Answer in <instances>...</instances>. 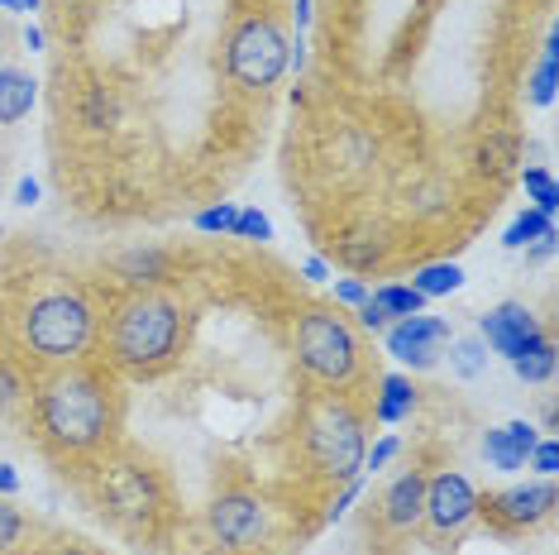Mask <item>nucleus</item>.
Listing matches in <instances>:
<instances>
[{
	"label": "nucleus",
	"mask_w": 559,
	"mask_h": 555,
	"mask_svg": "<svg viewBox=\"0 0 559 555\" xmlns=\"http://www.w3.org/2000/svg\"><path fill=\"white\" fill-rule=\"evenodd\" d=\"M34 416H39L44 440H53L58 450H96L110 436L116 408H110V388L96 374L62 369L39 388Z\"/></svg>",
	"instance_id": "f257e3e1"
},
{
	"label": "nucleus",
	"mask_w": 559,
	"mask_h": 555,
	"mask_svg": "<svg viewBox=\"0 0 559 555\" xmlns=\"http://www.w3.org/2000/svg\"><path fill=\"white\" fill-rule=\"evenodd\" d=\"M177 345H182V307L163 293H134L130 302H120L116 321H110V364L130 374H154L163 369Z\"/></svg>",
	"instance_id": "f03ea898"
},
{
	"label": "nucleus",
	"mask_w": 559,
	"mask_h": 555,
	"mask_svg": "<svg viewBox=\"0 0 559 555\" xmlns=\"http://www.w3.org/2000/svg\"><path fill=\"white\" fill-rule=\"evenodd\" d=\"M92 307L78 293H44L24 307L20 317V340L29 355L44 364H68L92 345Z\"/></svg>",
	"instance_id": "7ed1b4c3"
},
{
	"label": "nucleus",
	"mask_w": 559,
	"mask_h": 555,
	"mask_svg": "<svg viewBox=\"0 0 559 555\" xmlns=\"http://www.w3.org/2000/svg\"><path fill=\"white\" fill-rule=\"evenodd\" d=\"M287 34L277 29L273 15H249L235 24L225 39V72L245 86V92H269L287 72Z\"/></svg>",
	"instance_id": "20e7f679"
},
{
	"label": "nucleus",
	"mask_w": 559,
	"mask_h": 555,
	"mask_svg": "<svg viewBox=\"0 0 559 555\" xmlns=\"http://www.w3.org/2000/svg\"><path fill=\"white\" fill-rule=\"evenodd\" d=\"M297 359L301 369L321 383H345L359 364V345H354V331L340 311L330 307H311L297 317Z\"/></svg>",
	"instance_id": "39448f33"
},
{
	"label": "nucleus",
	"mask_w": 559,
	"mask_h": 555,
	"mask_svg": "<svg viewBox=\"0 0 559 555\" xmlns=\"http://www.w3.org/2000/svg\"><path fill=\"white\" fill-rule=\"evenodd\" d=\"M307 456H311L316 470L340 479V484L354 479V474H364V426H359V416L335 408V402H325V408L307 422Z\"/></svg>",
	"instance_id": "423d86ee"
},
{
	"label": "nucleus",
	"mask_w": 559,
	"mask_h": 555,
	"mask_svg": "<svg viewBox=\"0 0 559 555\" xmlns=\"http://www.w3.org/2000/svg\"><path fill=\"white\" fill-rule=\"evenodd\" d=\"M206 522H211V532L225 541V546H235V551H249V546H259L263 532H269V508H263L259 498H249V494H221L206 508Z\"/></svg>",
	"instance_id": "0eeeda50"
},
{
	"label": "nucleus",
	"mask_w": 559,
	"mask_h": 555,
	"mask_svg": "<svg viewBox=\"0 0 559 555\" xmlns=\"http://www.w3.org/2000/svg\"><path fill=\"white\" fill-rule=\"evenodd\" d=\"M388 355L392 359H402V364H412V369H436V359H440V350L450 345V321H440V317H402L397 326H388Z\"/></svg>",
	"instance_id": "6e6552de"
},
{
	"label": "nucleus",
	"mask_w": 559,
	"mask_h": 555,
	"mask_svg": "<svg viewBox=\"0 0 559 555\" xmlns=\"http://www.w3.org/2000/svg\"><path fill=\"white\" fill-rule=\"evenodd\" d=\"M550 508H555L550 479H540V484H521V488H502V494L478 498V512L492 517V522L507 527V532H521V527L545 522V517H550Z\"/></svg>",
	"instance_id": "1a4fd4ad"
},
{
	"label": "nucleus",
	"mask_w": 559,
	"mask_h": 555,
	"mask_svg": "<svg viewBox=\"0 0 559 555\" xmlns=\"http://www.w3.org/2000/svg\"><path fill=\"white\" fill-rule=\"evenodd\" d=\"M540 335L545 331H540L536 311H531L526 302H502V307H492L488 317H478V340L502 359H516L521 350H526L531 340H540Z\"/></svg>",
	"instance_id": "9d476101"
},
{
	"label": "nucleus",
	"mask_w": 559,
	"mask_h": 555,
	"mask_svg": "<svg viewBox=\"0 0 559 555\" xmlns=\"http://www.w3.org/2000/svg\"><path fill=\"white\" fill-rule=\"evenodd\" d=\"M100 503H106L100 512H110L116 522L139 527L154 512V479L144 470H134V464H120V470H110L100 479Z\"/></svg>",
	"instance_id": "9b49d317"
},
{
	"label": "nucleus",
	"mask_w": 559,
	"mask_h": 555,
	"mask_svg": "<svg viewBox=\"0 0 559 555\" xmlns=\"http://www.w3.org/2000/svg\"><path fill=\"white\" fill-rule=\"evenodd\" d=\"M474 512H478V494H474V484H468L464 474L444 470V474H436L426 484V517H430L436 532H460Z\"/></svg>",
	"instance_id": "f8f14e48"
},
{
	"label": "nucleus",
	"mask_w": 559,
	"mask_h": 555,
	"mask_svg": "<svg viewBox=\"0 0 559 555\" xmlns=\"http://www.w3.org/2000/svg\"><path fill=\"white\" fill-rule=\"evenodd\" d=\"M536 440L540 436L531 422H507V426H492V432L483 436V456H488L492 470H521Z\"/></svg>",
	"instance_id": "ddd939ff"
},
{
	"label": "nucleus",
	"mask_w": 559,
	"mask_h": 555,
	"mask_svg": "<svg viewBox=\"0 0 559 555\" xmlns=\"http://www.w3.org/2000/svg\"><path fill=\"white\" fill-rule=\"evenodd\" d=\"M426 517V479L416 474V470H406L392 479V488L383 494V522L388 527H416Z\"/></svg>",
	"instance_id": "4468645a"
},
{
	"label": "nucleus",
	"mask_w": 559,
	"mask_h": 555,
	"mask_svg": "<svg viewBox=\"0 0 559 555\" xmlns=\"http://www.w3.org/2000/svg\"><path fill=\"white\" fill-rule=\"evenodd\" d=\"M39 101V82L24 68H0V125H15L34 110Z\"/></svg>",
	"instance_id": "2eb2a0df"
},
{
	"label": "nucleus",
	"mask_w": 559,
	"mask_h": 555,
	"mask_svg": "<svg viewBox=\"0 0 559 555\" xmlns=\"http://www.w3.org/2000/svg\"><path fill=\"white\" fill-rule=\"evenodd\" d=\"M555 364H559L555 340H550V335H540V340H531V345L512 359V369H516L521 383H550V378H555Z\"/></svg>",
	"instance_id": "dca6fc26"
},
{
	"label": "nucleus",
	"mask_w": 559,
	"mask_h": 555,
	"mask_svg": "<svg viewBox=\"0 0 559 555\" xmlns=\"http://www.w3.org/2000/svg\"><path fill=\"white\" fill-rule=\"evenodd\" d=\"M412 408H416V388H412V378L388 374V378H383V393H378L373 416L392 426V422H402V416H412Z\"/></svg>",
	"instance_id": "f3484780"
},
{
	"label": "nucleus",
	"mask_w": 559,
	"mask_h": 555,
	"mask_svg": "<svg viewBox=\"0 0 559 555\" xmlns=\"http://www.w3.org/2000/svg\"><path fill=\"white\" fill-rule=\"evenodd\" d=\"M412 287L426 302L430 297H450V293H460V287H464V269H460V263H426V269L412 278Z\"/></svg>",
	"instance_id": "a211bd4d"
},
{
	"label": "nucleus",
	"mask_w": 559,
	"mask_h": 555,
	"mask_svg": "<svg viewBox=\"0 0 559 555\" xmlns=\"http://www.w3.org/2000/svg\"><path fill=\"white\" fill-rule=\"evenodd\" d=\"M34 536V522L10 498H0V555H20Z\"/></svg>",
	"instance_id": "6ab92c4d"
},
{
	"label": "nucleus",
	"mask_w": 559,
	"mask_h": 555,
	"mask_svg": "<svg viewBox=\"0 0 559 555\" xmlns=\"http://www.w3.org/2000/svg\"><path fill=\"white\" fill-rule=\"evenodd\" d=\"M450 364L460 378H478L488 369V345L478 335H464V340H450Z\"/></svg>",
	"instance_id": "aec40b11"
},
{
	"label": "nucleus",
	"mask_w": 559,
	"mask_h": 555,
	"mask_svg": "<svg viewBox=\"0 0 559 555\" xmlns=\"http://www.w3.org/2000/svg\"><path fill=\"white\" fill-rule=\"evenodd\" d=\"M550 231H555L550 216H540V211H521V216L507 225L502 245H507V249H526V245H536V239H545Z\"/></svg>",
	"instance_id": "412c9836"
},
{
	"label": "nucleus",
	"mask_w": 559,
	"mask_h": 555,
	"mask_svg": "<svg viewBox=\"0 0 559 555\" xmlns=\"http://www.w3.org/2000/svg\"><path fill=\"white\" fill-rule=\"evenodd\" d=\"M373 302L388 311V317H416V311H426V297L416 293V287H402V283H392V287H378Z\"/></svg>",
	"instance_id": "4be33fe9"
},
{
	"label": "nucleus",
	"mask_w": 559,
	"mask_h": 555,
	"mask_svg": "<svg viewBox=\"0 0 559 555\" xmlns=\"http://www.w3.org/2000/svg\"><path fill=\"white\" fill-rule=\"evenodd\" d=\"M521 182H526V192L536 197L540 216H555V211H559V187L550 178V168H526V173H521Z\"/></svg>",
	"instance_id": "5701e85b"
},
{
	"label": "nucleus",
	"mask_w": 559,
	"mask_h": 555,
	"mask_svg": "<svg viewBox=\"0 0 559 555\" xmlns=\"http://www.w3.org/2000/svg\"><path fill=\"white\" fill-rule=\"evenodd\" d=\"M110 120H116V96H110L106 86H92V92H86V106H82V125L86 130H106Z\"/></svg>",
	"instance_id": "b1692460"
},
{
	"label": "nucleus",
	"mask_w": 559,
	"mask_h": 555,
	"mask_svg": "<svg viewBox=\"0 0 559 555\" xmlns=\"http://www.w3.org/2000/svg\"><path fill=\"white\" fill-rule=\"evenodd\" d=\"M24 398H29V388H24V374L15 369V364H5V359H0V416H5V412H15Z\"/></svg>",
	"instance_id": "393cba45"
},
{
	"label": "nucleus",
	"mask_w": 559,
	"mask_h": 555,
	"mask_svg": "<svg viewBox=\"0 0 559 555\" xmlns=\"http://www.w3.org/2000/svg\"><path fill=\"white\" fill-rule=\"evenodd\" d=\"M531 101H536V106H550L555 101V39L545 44V54H540L536 82H531Z\"/></svg>",
	"instance_id": "a878e982"
},
{
	"label": "nucleus",
	"mask_w": 559,
	"mask_h": 555,
	"mask_svg": "<svg viewBox=\"0 0 559 555\" xmlns=\"http://www.w3.org/2000/svg\"><path fill=\"white\" fill-rule=\"evenodd\" d=\"M230 235H239V239H259V245H263V239H273V221L263 216L259 206H245V211L235 216V231H230Z\"/></svg>",
	"instance_id": "bb28decb"
},
{
	"label": "nucleus",
	"mask_w": 559,
	"mask_h": 555,
	"mask_svg": "<svg viewBox=\"0 0 559 555\" xmlns=\"http://www.w3.org/2000/svg\"><path fill=\"white\" fill-rule=\"evenodd\" d=\"M158 269H163L158 249H148V255H130V259L120 263V273L130 278V283H158Z\"/></svg>",
	"instance_id": "cd10ccee"
},
{
	"label": "nucleus",
	"mask_w": 559,
	"mask_h": 555,
	"mask_svg": "<svg viewBox=\"0 0 559 555\" xmlns=\"http://www.w3.org/2000/svg\"><path fill=\"white\" fill-rule=\"evenodd\" d=\"M235 216H239V206H230V201H221V206H206L197 216V231H206V235H225V231H235Z\"/></svg>",
	"instance_id": "c85d7f7f"
},
{
	"label": "nucleus",
	"mask_w": 559,
	"mask_h": 555,
	"mask_svg": "<svg viewBox=\"0 0 559 555\" xmlns=\"http://www.w3.org/2000/svg\"><path fill=\"white\" fill-rule=\"evenodd\" d=\"M526 460L536 464V474H540V479H550V474L559 470V440H555V436H550V440H536Z\"/></svg>",
	"instance_id": "c756f323"
},
{
	"label": "nucleus",
	"mask_w": 559,
	"mask_h": 555,
	"mask_svg": "<svg viewBox=\"0 0 559 555\" xmlns=\"http://www.w3.org/2000/svg\"><path fill=\"white\" fill-rule=\"evenodd\" d=\"M397 436H388V440H378V446L373 450H368V456H364V474H378V470H383V464L392 460V456H397Z\"/></svg>",
	"instance_id": "7c9ffc66"
},
{
	"label": "nucleus",
	"mask_w": 559,
	"mask_h": 555,
	"mask_svg": "<svg viewBox=\"0 0 559 555\" xmlns=\"http://www.w3.org/2000/svg\"><path fill=\"white\" fill-rule=\"evenodd\" d=\"M359 321H364V331H373V335H378V331H388V321H392V317L373 302V293H368V302L359 307Z\"/></svg>",
	"instance_id": "2f4dec72"
},
{
	"label": "nucleus",
	"mask_w": 559,
	"mask_h": 555,
	"mask_svg": "<svg viewBox=\"0 0 559 555\" xmlns=\"http://www.w3.org/2000/svg\"><path fill=\"white\" fill-rule=\"evenodd\" d=\"M335 302H345V307H364L368 287L359 283V278H345V283H335Z\"/></svg>",
	"instance_id": "473e14b6"
},
{
	"label": "nucleus",
	"mask_w": 559,
	"mask_h": 555,
	"mask_svg": "<svg viewBox=\"0 0 559 555\" xmlns=\"http://www.w3.org/2000/svg\"><path fill=\"white\" fill-rule=\"evenodd\" d=\"M15 494H20V474H15V464L0 460V498H15Z\"/></svg>",
	"instance_id": "72a5a7b5"
},
{
	"label": "nucleus",
	"mask_w": 559,
	"mask_h": 555,
	"mask_svg": "<svg viewBox=\"0 0 559 555\" xmlns=\"http://www.w3.org/2000/svg\"><path fill=\"white\" fill-rule=\"evenodd\" d=\"M39 201V182L34 178H20V187H15V206H34Z\"/></svg>",
	"instance_id": "f704fd0d"
},
{
	"label": "nucleus",
	"mask_w": 559,
	"mask_h": 555,
	"mask_svg": "<svg viewBox=\"0 0 559 555\" xmlns=\"http://www.w3.org/2000/svg\"><path fill=\"white\" fill-rule=\"evenodd\" d=\"M44 555H96V551H86L82 541H62V546H48Z\"/></svg>",
	"instance_id": "c9c22d12"
},
{
	"label": "nucleus",
	"mask_w": 559,
	"mask_h": 555,
	"mask_svg": "<svg viewBox=\"0 0 559 555\" xmlns=\"http://www.w3.org/2000/svg\"><path fill=\"white\" fill-rule=\"evenodd\" d=\"M301 273H307L311 283H325V259H307L301 263Z\"/></svg>",
	"instance_id": "e433bc0d"
},
{
	"label": "nucleus",
	"mask_w": 559,
	"mask_h": 555,
	"mask_svg": "<svg viewBox=\"0 0 559 555\" xmlns=\"http://www.w3.org/2000/svg\"><path fill=\"white\" fill-rule=\"evenodd\" d=\"M24 48H29V54H39V48H44V29H39V24H29V29H24Z\"/></svg>",
	"instance_id": "4c0bfd02"
},
{
	"label": "nucleus",
	"mask_w": 559,
	"mask_h": 555,
	"mask_svg": "<svg viewBox=\"0 0 559 555\" xmlns=\"http://www.w3.org/2000/svg\"><path fill=\"white\" fill-rule=\"evenodd\" d=\"M307 20H311V0H297V29H307Z\"/></svg>",
	"instance_id": "58836bf2"
},
{
	"label": "nucleus",
	"mask_w": 559,
	"mask_h": 555,
	"mask_svg": "<svg viewBox=\"0 0 559 555\" xmlns=\"http://www.w3.org/2000/svg\"><path fill=\"white\" fill-rule=\"evenodd\" d=\"M10 10H24V15H29V10H39V0H15Z\"/></svg>",
	"instance_id": "ea45409f"
},
{
	"label": "nucleus",
	"mask_w": 559,
	"mask_h": 555,
	"mask_svg": "<svg viewBox=\"0 0 559 555\" xmlns=\"http://www.w3.org/2000/svg\"><path fill=\"white\" fill-rule=\"evenodd\" d=\"M5 5H15V0H0V10H5Z\"/></svg>",
	"instance_id": "a19ab883"
}]
</instances>
